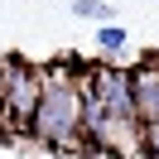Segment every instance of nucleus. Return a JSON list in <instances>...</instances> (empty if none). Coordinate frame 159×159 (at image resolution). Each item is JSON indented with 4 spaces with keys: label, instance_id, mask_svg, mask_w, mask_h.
Instances as JSON below:
<instances>
[{
    "label": "nucleus",
    "instance_id": "obj_2",
    "mask_svg": "<svg viewBox=\"0 0 159 159\" xmlns=\"http://www.w3.org/2000/svg\"><path fill=\"white\" fill-rule=\"evenodd\" d=\"M39 87H43V72L29 68V63H10L0 72V116L15 135H29L34 125V106H39Z\"/></svg>",
    "mask_w": 159,
    "mask_h": 159
},
{
    "label": "nucleus",
    "instance_id": "obj_5",
    "mask_svg": "<svg viewBox=\"0 0 159 159\" xmlns=\"http://www.w3.org/2000/svg\"><path fill=\"white\" fill-rule=\"evenodd\" d=\"M72 15H77V20L106 24V20H111V5H106V0H72Z\"/></svg>",
    "mask_w": 159,
    "mask_h": 159
},
{
    "label": "nucleus",
    "instance_id": "obj_6",
    "mask_svg": "<svg viewBox=\"0 0 159 159\" xmlns=\"http://www.w3.org/2000/svg\"><path fill=\"white\" fill-rule=\"evenodd\" d=\"M140 149H145V159H159V120L140 125Z\"/></svg>",
    "mask_w": 159,
    "mask_h": 159
},
{
    "label": "nucleus",
    "instance_id": "obj_4",
    "mask_svg": "<svg viewBox=\"0 0 159 159\" xmlns=\"http://www.w3.org/2000/svg\"><path fill=\"white\" fill-rule=\"evenodd\" d=\"M125 43H130V34H125V29H120V24H116V20H106V24H101V29H97V48H101V53H106V58H116V53H120V48H125Z\"/></svg>",
    "mask_w": 159,
    "mask_h": 159
},
{
    "label": "nucleus",
    "instance_id": "obj_1",
    "mask_svg": "<svg viewBox=\"0 0 159 159\" xmlns=\"http://www.w3.org/2000/svg\"><path fill=\"white\" fill-rule=\"evenodd\" d=\"M29 135L39 140V145H72V140L82 135V82L72 77L68 68H53L43 72V87H39V106H34V125Z\"/></svg>",
    "mask_w": 159,
    "mask_h": 159
},
{
    "label": "nucleus",
    "instance_id": "obj_3",
    "mask_svg": "<svg viewBox=\"0 0 159 159\" xmlns=\"http://www.w3.org/2000/svg\"><path fill=\"white\" fill-rule=\"evenodd\" d=\"M130 97H135V120L154 125L159 120V58H145L130 68Z\"/></svg>",
    "mask_w": 159,
    "mask_h": 159
}]
</instances>
